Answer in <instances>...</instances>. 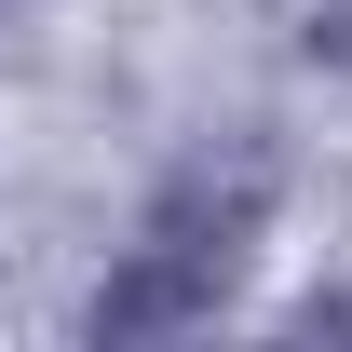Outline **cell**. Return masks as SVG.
I'll return each instance as SVG.
<instances>
[{
    "label": "cell",
    "mask_w": 352,
    "mask_h": 352,
    "mask_svg": "<svg viewBox=\"0 0 352 352\" xmlns=\"http://www.w3.org/2000/svg\"><path fill=\"white\" fill-rule=\"evenodd\" d=\"M271 204H285L271 149H204V163H176L163 190H149L135 244L109 258V285L82 298V339L122 352V339H190V325H217V311L244 298L258 244H271Z\"/></svg>",
    "instance_id": "obj_1"
},
{
    "label": "cell",
    "mask_w": 352,
    "mask_h": 352,
    "mask_svg": "<svg viewBox=\"0 0 352 352\" xmlns=\"http://www.w3.org/2000/svg\"><path fill=\"white\" fill-rule=\"evenodd\" d=\"M298 41H311V68H339V82H352V0H311Z\"/></svg>",
    "instance_id": "obj_2"
},
{
    "label": "cell",
    "mask_w": 352,
    "mask_h": 352,
    "mask_svg": "<svg viewBox=\"0 0 352 352\" xmlns=\"http://www.w3.org/2000/svg\"><path fill=\"white\" fill-rule=\"evenodd\" d=\"M0 14H14V0H0Z\"/></svg>",
    "instance_id": "obj_3"
}]
</instances>
